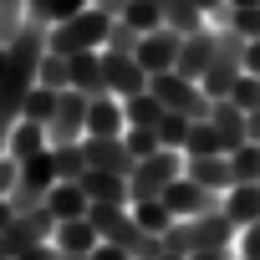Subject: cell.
<instances>
[{"instance_id": "13", "label": "cell", "mask_w": 260, "mask_h": 260, "mask_svg": "<svg viewBox=\"0 0 260 260\" xmlns=\"http://www.w3.org/2000/svg\"><path fill=\"white\" fill-rule=\"evenodd\" d=\"M41 204L51 209V219H56V224H67V219H87V214H92L87 189H82V184H67V179H61V184H56V189H51Z\"/></svg>"}, {"instance_id": "18", "label": "cell", "mask_w": 260, "mask_h": 260, "mask_svg": "<svg viewBox=\"0 0 260 260\" xmlns=\"http://www.w3.org/2000/svg\"><path fill=\"white\" fill-rule=\"evenodd\" d=\"M51 148V133H46V127L41 122H16V133H11V143H6V153L16 158V164H26V158H36V153H46Z\"/></svg>"}, {"instance_id": "40", "label": "cell", "mask_w": 260, "mask_h": 260, "mask_svg": "<svg viewBox=\"0 0 260 260\" xmlns=\"http://www.w3.org/2000/svg\"><path fill=\"white\" fill-rule=\"evenodd\" d=\"M92 6H97L102 16H112V21H122V11H127V0H92Z\"/></svg>"}, {"instance_id": "17", "label": "cell", "mask_w": 260, "mask_h": 260, "mask_svg": "<svg viewBox=\"0 0 260 260\" xmlns=\"http://www.w3.org/2000/svg\"><path fill=\"white\" fill-rule=\"evenodd\" d=\"M56 184H61V174H56V158H51V148L21 164V189H26V194H36V199H46V194H51Z\"/></svg>"}, {"instance_id": "11", "label": "cell", "mask_w": 260, "mask_h": 260, "mask_svg": "<svg viewBox=\"0 0 260 260\" xmlns=\"http://www.w3.org/2000/svg\"><path fill=\"white\" fill-rule=\"evenodd\" d=\"M122 133H127L122 97H112V92L92 97V107H87V138H122Z\"/></svg>"}, {"instance_id": "8", "label": "cell", "mask_w": 260, "mask_h": 260, "mask_svg": "<svg viewBox=\"0 0 260 260\" xmlns=\"http://www.w3.org/2000/svg\"><path fill=\"white\" fill-rule=\"evenodd\" d=\"M179 46H184V36H179V31H169V26L148 31V36L138 41V61H143V72H148V77L174 72V67H179Z\"/></svg>"}, {"instance_id": "1", "label": "cell", "mask_w": 260, "mask_h": 260, "mask_svg": "<svg viewBox=\"0 0 260 260\" xmlns=\"http://www.w3.org/2000/svg\"><path fill=\"white\" fill-rule=\"evenodd\" d=\"M107 31H112V16H102L97 6H87V11L46 26V46L61 51V56H82V51H102L107 46Z\"/></svg>"}, {"instance_id": "38", "label": "cell", "mask_w": 260, "mask_h": 260, "mask_svg": "<svg viewBox=\"0 0 260 260\" xmlns=\"http://www.w3.org/2000/svg\"><path fill=\"white\" fill-rule=\"evenodd\" d=\"M92 260H133V255H127V250H117V245H107V240H102V245L92 250Z\"/></svg>"}, {"instance_id": "27", "label": "cell", "mask_w": 260, "mask_h": 260, "mask_svg": "<svg viewBox=\"0 0 260 260\" xmlns=\"http://www.w3.org/2000/svg\"><path fill=\"white\" fill-rule=\"evenodd\" d=\"M36 82H41V87H56V92H67V87H72V56H61V51H51V46H46Z\"/></svg>"}, {"instance_id": "49", "label": "cell", "mask_w": 260, "mask_h": 260, "mask_svg": "<svg viewBox=\"0 0 260 260\" xmlns=\"http://www.w3.org/2000/svg\"><path fill=\"white\" fill-rule=\"evenodd\" d=\"M0 260H11V255H6V250H0Z\"/></svg>"}, {"instance_id": "31", "label": "cell", "mask_w": 260, "mask_h": 260, "mask_svg": "<svg viewBox=\"0 0 260 260\" xmlns=\"http://www.w3.org/2000/svg\"><path fill=\"white\" fill-rule=\"evenodd\" d=\"M122 143H127V153H133V158H148V153L164 148V143H158V127H127Z\"/></svg>"}, {"instance_id": "43", "label": "cell", "mask_w": 260, "mask_h": 260, "mask_svg": "<svg viewBox=\"0 0 260 260\" xmlns=\"http://www.w3.org/2000/svg\"><path fill=\"white\" fill-rule=\"evenodd\" d=\"M245 138H250V143H260V107H255V112H245Z\"/></svg>"}, {"instance_id": "25", "label": "cell", "mask_w": 260, "mask_h": 260, "mask_svg": "<svg viewBox=\"0 0 260 260\" xmlns=\"http://www.w3.org/2000/svg\"><path fill=\"white\" fill-rule=\"evenodd\" d=\"M122 112H127V127H158L169 107H164L153 92H138V97H127V102H122Z\"/></svg>"}, {"instance_id": "9", "label": "cell", "mask_w": 260, "mask_h": 260, "mask_svg": "<svg viewBox=\"0 0 260 260\" xmlns=\"http://www.w3.org/2000/svg\"><path fill=\"white\" fill-rule=\"evenodd\" d=\"M214 51H219V31H214V26H204V31L184 36V46H179V67H174V72H184L189 82H199V77L209 72Z\"/></svg>"}, {"instance_id": "2", "label": "cell", "mask_w": 260, "mask_h": 260, "mask_svg": "<svg viewBox=\"0 0 260 260\" xmlns=\"http://www.w3.org/2000/svg\"><path fill=\"white\" fill-rule=\"evenodd\" d=\"M235 224L224 214H199V219H179L169 235H164V250L169 255H199V250H224L235 245Z\"/></svg>"}, {"instance_id": "29", "label": "cell", "mask_w": 260, "mask_h": 260, "mask_svg": "<svg viewBox=\"0 0 260 260\" xmlns=\"http://www.w3.org/2000/svg\"><path fill=\"white\" fill-rule=\"evenodd\" d=\"M230 169H235V184H260V143H240L230 153Z\"/></svg>"}, {"instance_id": "48", "label": "cell", "mask_w": 260, "mask_h": 260, "mask_svg": "<svg viewBox=\"0 0 260 260\" xmlns=\"http://www.w3.org/2000/svg\"><path fill=\"white\" fill-rule=\"evenodd\" d=\"M153 6H164V11H169V6H174V0H153Z\"/></svg>"}, {"instance_id": "6", "label": "cell", "mask_w": 260, "mask_h": 260, "mask_svg": "<svg viewBox=\"0 0 260 260\" xmlns=\"http://www.w3.org/2000/svg\"><path fill=\"white\" fill-rule=\"evenodd\" d=\"M102 72H107V92L112 97H138V92H148V72H143V61L138 56H127V51H102Z\"/></svg>"}, {"instance_id": "33", "label": "cell", "mask_w": 260, "mask_h": 260, "mask_svg": "<svg viewBox=\"0 0 260 260\" xmlns=\"http://www.w3.org/2000/svg\"><path fill=\"white\" fill-rule=\"evenodd\" d=\"M138 41H143V36L127 26V21H112V31H107V46H102V51H127V56H138Z\"/></svg>"}, {"instance_id": "36", "label": "cell", "mask_w": 260, "mask_h": 260, "mask_svg": "<svg viewBox=\"0 0 260 260\" xmlns=\"http://www.w3.org/2000/svg\"><path fill=\"white\" fill-rule=\"evenodd\" d=\"M16 189H21V164L11 153H0V199H11Z\"/></svg>"}, {"instance_id": "19", "label": "cell", "mask_w": 260, "mask_h": 260, "mask_svg": "<svg viewBox=\"0 0 260 260\" xmlns=\"http://www.w3.org/2000/svg\"><path fill=\"white\" fill-rule=\"evenodd\" d=\"M82 189H87V199H92V204H133V194H127V179L102 174V169H92V174L82 179Z\"/></svg>"}, {"instance_id": "15", "label": "cell", "mask_w": 260, "mask_h": 260, "mask_svg": "<svg viewBox=\"0 0 260 260\" xmlns=\"http://www.w3.org/2000/svg\"><path fill=\"white\" fill-rule=\"evenodd\" d=\"M67 92H82V97H102V92H107L102 51H82V56H72V87H67Z\"/></svg>"}, {"instance_id": "47", "label": "cell", "mask_w": 260, "mask_h": 260, "mask_svg": "<svg viewBox=\"0 0 260 260\" xmlns=\"http://www.w3.org/2000/svg\"><path fill=\"white\" fill-rule=\"evenodd\" d=\"M61 260H92V255H61Z\"/></svg>"}, {"instance_id": "41", "label": "cell", "mask_w": 260, "mask_h": 260, "mask_svg": "<svg viewBox=\"0 0 260 260\" xmlns=\"http://www.w3.org/2000/svg\"><path fill=\"white\" fill-rule=\"evenodd\" d=\"M189 260H240V255H235V245H224V250H199V255H189Z\"/></svg>"}, {"instance_id": "14", "label": "cell", "mask_w": 260, "mask_h": 260, "mask_svg": "<svg viewBox=\"0 0 260 260\" xmlns=\"http://www.w3.org/2000/svg\"><path fill=\"white\" fill-rule=\"evenodd\" d=\"M184 174L194 184H204L209 194H224L235 184V169H230V153H214V158H184Z\"/></svg>"}, {"instance_id": "22", "label": "cell", "mask_w": 260, "mask_h": 260, "mask_svg": "<svg viewBox=\"0 0 260 260\" xmlns=\"http://www.w3.org/2000/svg\"><path fill=\"white\" fill-rule=\"evenodd\" d=\"M209 122L224 133V148H230V153H235L240 143H250V138H245V112H240L235 102H214V107H209Z\"/></svg>"}, {"instance_id": "32", "label": "cell", "mask_w": 260, "mask_h": 260, "mask_svg": "<svg viewBox=\"0 0 260 260\" xmlns=\"http://www.w3.org/2000/svg\"><path fill=\"white\" fill-rule=\"evenodd\" d=\"M224 102H235L240 112H255V107H260V77H255V72H245V77L235 82V92H230Z\"/></svg>"}, {"instance_id": "46", "label": "cell", "mask_w": 260, "mask_h": 260, "mask_svg": "<svg viewBox=\"0 0 260 260\" xmlns=\"http://www.w3.org/2000/svg\"><path fill=\"white\" fill-rule=\"evenodd\" d=\"M158 260H189V255H169V250H164V255H158Z\"/></svg>"}, {"instance_id": "39", "label": "cell", "mask_w": 260, "mask_h": 260, "mask_svg": "<svg viewBox=\"0 0 260 260\" xmlns=\"http://www.w3.org/2000/svg\"><path fill=\"white\" fill-rule=\"evenodd\" d=\"M21 260H61V250H56V245L46 240V245H36V250H26Z\"/></svg>"}, {"instance_id": "7", "label": "cell", "mask_w": 260, "mask_h": 260, "mask_svg": "<svg viewBox=\"0 0 260 260\" xmlns=\"http://www.w3.org/2000/svg\"><path fill=\"white\" fill-rule=\"evenodd\" d=\"M87 107H92V97H82V92H61V102H56V117H51V143H82L87 138Z\"/></svg>"}, {"instance_id": "37", "label": "cell", "mask_w": 260, "mask_h": 260, "mask_svg": "<svg viewBox=\"0 0 260 260\" xmlns=\"http://www.w3.org/2000/svg\"><path fill=\"white\" fill-rule=\"evenodd\" d=\"M26 21L51 26V21H56V0H26Z\"/></svg>"}, {"instance_id": "26", "label": "cell", "mask_w": 260, "mask_h": 260, "mask_svg": "<svg viewBox=\"0 0 260 260\" xmlns=\"http://www.w3.org/2000/svg\"><path fill=\"white\" fill-rule=\"evenodd\" d=\"M164 26H169V31H179V36H194V31H204V26H209V16H204L199 6H189V0H174V6L164 11Z\"/></svg>"}, {"instance_id": "21", "label": "cell", "mask_w": 260, "mask_h": 260, "mask_svg": "<svg viewBox=\"0 0 260 260\" xmlns=\"http://www.w3.org/2000/svg\"><path fill=\"white\" fill-rule=\"evenodd\" d=\"M127 209H133V219H138V224H143L148 235H158V240H164V235H169V230L179 224V219H174V209H169L164 199H133Z\"/></svg>"}, {"instance_id": "12", "label": "cell", "mask_w": 260, "mask_h": 260, "mask_svg": "<svg viewBox=\"0 0 260 260\" xmlns=\"http://www.w3.org/2000/svg\"><path fill=\"white\" fill-rule=\"evenodd\" d=\"M219 214H224L235 230L255 224V219H260V184H230L224 199H219Z\"/></svg>"}, {"instance_id": "5", "label": "cell", "mask_w": 260, "mask_h": 260, "mask_svg": "<svg viewBox=\"0 0 260 260\" xmlns=\"http://www.w3.org/2000/svg\"><path fill=\"white\" fill-rule=\"evenodd\" d=\"M219 199L224 194H209L204 184H194L189 174L184 179H174L169 189H164V204L174 209V219H199V214H219Z\"/></svg>"}, {"instance_id": "10", "label": "cell", "mask_w": 260, "mask_h": 260, "mask_svg": "<svg viewBox=\"0 0 260 260\" xmlns=\"http://www.w3.org/2000/svg\"><path fill=\"white\" fill-rule=\"evenodd\" d=\"M82 148H87V164H92V169H102V174L127 179V174L138 169V158L127 153V143H122V138H82Z\"/></svg>"}, {"instance_id": "24", "label": "cell", "mask_w": 260, "mask_h": 260, "mask_svg": "<svg viewBox=\"0 0 260 260\" xmlns=\"http://www.w3.org/2000/svg\"><path fill=\"white\" fill-rule=\"evenodd\" d=\"M56 102H61V92L36 82V87L26 92V107H21V117H26V122H41V127H51V117H56Z\"/></svg>"}, {"instance_id": "3", "label": "cell", "mask_w": 260, "mask_h": 260, "mask_svg": "<svg viewBox=\"0 0 260 260\" xmlns=\"http://www.w3.org/2000/svg\"><path fill=\"white\" fill-rule=\"evenodd\" d=\"M174 179H184V153L158 148V153L138 158V169L127 174V194H133V199H164V189Z\"/></svg>"}, {"instance_id": "28", "label": "cell", "mask_w": 260, "mask_h": 260, "mask_svg": "<svg viewBox=\"0 0 260 260\" xmlns=\"http://www.w3.org/2000/svg\"><path fill=\"white\" fill-rule=\"evenodd\" d=\"M122 21L133 26L138 36H148V31H158V26H164V6H153V0H127Z\"/></svg>"}, {"instance_id": "35", "label": "cell", "mask_w": 260, "mask_h": 260, "mask_svg": "<svg viewBox=\"0 0 260 260\" xmlns=\"http://www.w3.org/2000/svg\"><path fill=\"white\" fill-rule=\"evenodd\" d=\"M235 255H240V260H260V219L235 235Z\"/></svg>"}, {"instance_id": "30", "label": "cell", "mask_w": 260, "mask_h": 260, "mask_svg": "<svg viewBox=\"0 0 260 260\" xmlns=\"http://www.w3.org/2000/svg\"><path fill=\"white\" fill-rule=\"evenodd\" d=\"M189 127H194V117H184V112H164V122H158V143H164V148H174V153H184Z\"/></svg>"}, {"instance_id": "42", "label": "cell", "mask_w": 260, "mask_h": 260, "mask_svg": "<svg viewBox=\"0 0 260 260\" xmlns=\"http://www.w3.org/2000/svg\"><path fill=\"white\" fill-rule=\"evenodd\" d=\"M245 72L260 77V41H245Z\"/></svg>"}, {"instance_id": "45", "label": "cell", "mask_w": 260, "mask_h": 260, "mask_svg": "<svg viewBox=\"0 0 260 260\" xmlns=\"http://www.w3.org/2000/svg\"><path fill=\"white\" fill-rule=\"evenodd\" d=\"M260 0H230V11H255Z\"/></svg>"}, {"instance_id": "23", "label": "cell", "mask_w": 260, "mask_h": 260, "mask_svg": "<svg viewBox=\"0 0 260 260\" xmlns=\"http://www.w3.org/2000/svg\"><path fill=\"white\" fill-rule=\"evenodd\" d=\"M51 158H56V174H61L67 184H82V179L92 174V164H87V148H82V143H51Z\"/></svg>"}, {"instance_id": "16", "label": "cell", "mask_w": 260, "mask_h": 260, "mask_svg": "<svg viewBox=\"0 0 260 260\" xmlns=\"http://www.w3.org/2000/svg\"><path fill=\"white\" fill-rule=\"evenodd\" d=\"M51 245H56L61 255H92V250L102 245V235H97V224H92V219H67V224H56Z\"/></svg>"}, {"instance_id": "44", "label": "cell", "mask_w": 260, "mask_h": 260, "mask_svg": "<svg viewBox=\"0 0 260 260\" xmlns=\"http://www.w3.org/2000/svg\"><path fill=\"white\" fill-rule=\"evenodd\" d=\"M11 224H16V204H11V199H0V235H6Z\"/></svg>"}, {"instance_id": "20", "label": "cell", "mask_w": 260, "mask_h": 260, "mask_svg": "<svg viewBox=\"0 0 260 260\" xmlns=\"http://www.w3.org/2000/svg\"><path fill=\"white\" fill-rule=\"evenodd\" d=\"M214 153H230L224 148V133L209 122V117H199L194 127H189V143H184V158H214Z\"/></svg>"}, {"instance_id": "4", "label": "cell", "mask_w": 260, "mask_h": 260, "mask_svg": "<svg viewBox=\"0 0 260 260\" xmlns=\"http://www.w3.org/2000/svg\"><path fill=\"white\" fill-rule=\"evenodd\" d=\"M148 92H153L169 112H184V117H194V122H199V117H209V107H214V102L204 97V87H199V82H189L184 72H158V77L148 82Z\"/></svg>"}, {"instance_id": "34", "label": "cell", "mask_w": 260, "mask_h": 260, "mask_svg": "<svg viewBox=\"0 0 260 260\" xmlns=\"http://www.w3.org/2000/svg\"><path fill=\"white\" fill-rule=\"evenodd\" d=\"M230 31L245 41H260V6L255 11H230Z\"/></svg>"}]
</instances>
